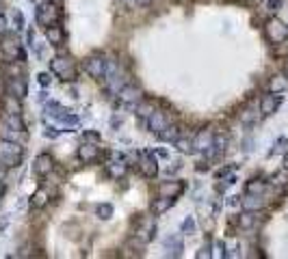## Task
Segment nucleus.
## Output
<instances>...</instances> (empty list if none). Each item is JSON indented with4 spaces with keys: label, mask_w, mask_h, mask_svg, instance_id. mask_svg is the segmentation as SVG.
<instances>
[{
    "label": "nucleus",
    "mask_w": 288,
    "mask_h": 259,
    "mask_svg": "<svg viewBox=\"0 0 288 259\" xmlns=\"http://www.w3.org/2000/svg\"><path fill=\"white\" fill-rule=\"evenodd\" d=\"M256 221H258V212H249V209H245V212L238 216V227L245 229V231H249V229H254Z\"/></svg>",
    "instance_id": "25"
},
{
    "label": "nucleus",
    "mask_w": 288,
    "mask_h": 259,
    "mask_svg": "<svg viewBox=\"0 0 288 259\" xmlns=\"http://www.w3.org/2000/svg\"><path fill=\"white\" fill-rule=\"evenodd\" d=\"M7 93H11L15 97H20V100H24V97L28 95V87H26V76H18V78H7Z\"/></svg>",
    "instance_id": "14"
},
{
    "label": "nucleus",
    "mask_w": 288,
    "mask_h": 259,
    "mask_svg": "<svg viewBox=\"0 0 288 259\" xmlns=\"http://www.w3.org/2000/svg\"><path fill=\"white\" fill-rule=\"evenodd\" d=\"M134 236H137V240L141 242V244H148V242L156 236V223H154V218H152V216H141Z\"/></svg>",
    "instance_id": "9"
},
{
    "label": "nucleus",
    "mask_w": 288,
    "mask_h": 259,
    "mask_svg": "<svg viewBox=\"0 0 288 259\" xmlns=\"http://www.w3.org/2000/svg\"><path fill=\"white\" fill-rule=\"evenodd\" d=\"M46 136H48V139H57V136H59V132H54V130L50 132V127H48V130H46Z\"/></svg>",
    "instance_id": "43"
},
{
    "label": "nucleus",
    "mask_w": 288,
    "mask_h": 259,
    "mask_svg": "<svg viewBox=\"0 0 288 259\" xmlns=\"http://www.w3.org/2000/svg\"><path fill=\"white\" fill-rule=\"evenodd\" d=\"M7 171H9V168H7V166L3 164V162H0V182H3L5 177H7Z\"/></svg>",
    "instance_id": "41"
},
{
    "label": "nucleus",
    "mask_w": 288,
    "mask_h": 259,
    "mask_svg": "<svg viewBox=\"0 0 288 259\" xmlns=\"http://www.w3.org/2000/svg\"><path fill=\"white\" fill-rule=\"evenodd\" d=\"M175 145V149L182 151V153H193V139H187V136H178V139L173 141Z\"/></svg>",
    "instance_id": "31"
},
{
    "label": "nucleus",
    "mask_w": 288,
    "mask_h": 259,
    "mask_svg": "<svg viewBox=\"0 0 288 259\" xmlns=\"http://www.w3.org/2000/svg\"><path fill=\"white\" fill-rule=\"evenodd\" d=\"M50 71L57 78L61 80H76L78 76V69H76V63L69 59V56H54V59L50 61Z\"/></svg>",
    "instance_id": "4"
},
{
    "label": "nucleus",
    "mask_w": 288,
    "mask_h": 259,
    "mask_svg": "<svg viewBox=\"0 0 288 259\" xmlns=\"http://www.w3.org/2000/svg\"><path fill=\"white\" fill-rule=\"evenodd\" d=\"M156 136H158V139H161V141H165V143H173V141L180 136V130L175 127V125H171V123H169L167 127H163L161 132L156 134Z\"/></svg>",
    "instance_id": "29"
},
{
    "label": "nucleus",
    "mask_w": 288,
    "mask_h": 259,
    "mask_svg": "<svg viewBox=\"0 0 288 259\" xmlns=\"http://www.w3.org/2000/svg\"><path fill=\"white\" fill-rule=\"evenodd\" d=\"M254 119H256V112H254V110H245V115H243V121H245V123H251Z\"/></svg>",
    "instance_id": "37"
},
{
    "label": "nucleus",
    "mask_w": 288,
    "mask_h": 259,
    "mask_svg": "<svg viewBox=\"0 0 288 259\" xmlns=\"http://www.w3.org/2000/svg\"><path fill=\"white\" fill-rule=\"evenodd\" d=\"M5 32H7V20H5V15L0 13V37H3Z\"/></svg>",
    "instance_id": "38"
},
{
    "label": "nucleus",
    "mask_w": 288,
    "mask_h": 259,
    "mask_svg": "<svg viewBox=\"0 0 288 259\" xmlns=\"http://www.w3.org/2000/svg\"><path fill=\"white\" fill-rule=\"evenodd\" d=\"M13 24H15V28H18V30L24 28V15H22V11H13Z\"/></svg>",
    "instance_id": "35"
},
{
    "label": "nucleus",
    "mask_w": 288,
    "mask_h": 259,
    "mask_svg": "<svg viewBox=\"0 0 288 259\" xmlns=\"http://www.w3.org/2000/svg\"><path fill=\"white\" fill-rule=\"evenodd\" d=\"M35 3H39V0H35Z\"/></svg>",
    "instance_id": "48"
},
{
    "label": "nucleus",
    "mask_w": 288,
    "mask_h": 259,
    "mask_svg": "<svg viewBox=\"0 0 288 259\" xmlns=\"http://www.w3.org/2000/svg\"><path fill=\"white\" fill-rule=\"evenodd\" d=\"M139 3H143V5H148V3H152V0H139Z\"/></svg>",
    "instance_id": "46"
},
{
    "label": "nucleus",
    "mask_w": 288,
    "mask_h": 259,
    "mask_svg": "<svg viewBox=\"0 0 288 259\" xmlns=\"http://www.w3.org/2000/svg\"><path fill=\"white\" fill-rule=\"evenodd\" d=\"M169 123H171V119L167 117V112H165V110H154V115L148 119V125H150V130H152L154 134H158L163 127H167Z\"/></svg>",
    "instance_id": "18"
},
{
    "label": "nucleus",
    "mask_w": 288,
    "mask_h": 259,
    "mask_svg": "<svg viewBox=\"0 0 288 259\" xmlns=\"http://www.w3.org/2000/svg\"><path fill=\"white\" fill-rule=\"evenodd\" d=\"M3 112H9V115H22V104L20 97H15L11 93H7L3 97Z\"/></svg>",
    "instance_id": "21"
},
{
    "label": "nucleus",
    "mask_w": 288,
    "mask_h": 259,
    "mask_svg": "<svg viewBox=\"0 0 288 259\" xmlns=\"http://www.w3.org/2000/svg\"><path fill=\"white\" fill-rule=\"evenodd\" d=\"M78 158H81L85 164H93V162H98V158H100V147L93 143H83V147L78 149Z\"/></svg>",
    "instance_id": "16"
},
{
    "label": "nucleus",
    "mask_w": 288,
    "mask_h": 259,
    "mask_svg": "<svg viewBox=\"0 0 288 259\" xmlns=\"http://www.w3.org/2000/svg\"><path fill=\"white\" fill-rule=\"evenodd\" d=\"M182 192H185V184L182 182H163L158 186V194H163V197L178 199Z\"/></svg>",
    "instance_id": "19"
},
{
    "label": "nucleus",
    "mask_w": 288,
    "mask_h": 259,
    "mask_svg": "<svg viewBox=\"0 0 288 259\" xmlns=\"http://www.w3.org/2000/svg\"><path fill=\"white\" fill-rule=\"evenodd\" d=\"M265 35L271 44H284L286 39H288V26L282 22V20H277V18H271L267 24H265Z\"/></svg>",
    "instance_id": "5"
},
{
    "label": "nucleus",
    "mask_w": 288,
    "mask_h": 259,
    "mask_svg": "<svg viewBox=\"0 0 288 259\" xmlns=\"http://www.w3.org/2000/svg\"><path fill=\"white\" fill-rule=\"evenodd\" d=\"M165 248H167V255L171 257H180L182 250H185V244H182V238L180 236H169L165 240Z\"/></svg>",
    "instance_id": "23"
},
{
    "label": "nucleus",
    "mask_w": 288,
    "mask_h": 259,
    "mask_svg": "<svg viewBox=\"0 0 288 259\" xmlns=\"http://www.w3.org/2000/svg\"><path fill=\"white\" fill-rule=\"evenodd\" d=\"M113 216V205L104 203V205H98V218H111Z\"/></svg>",
    "instance_id": "33"
},
{
    "label": "nucleus",
    "mask_w": 288,
    "mask_h": 259,
    "mask_svg": "<svg viewBox=\"0 0 288 259\" xmlns=\"http://www.w3.org/2000/svg\"><path fill=\"white\" fill-rule=\"evenodd\" d=\"M85 139H89V141H98V139H100V136H98V134H95V132H87V134H85Z\"/></svg>",
    "instance_id": "42"
},
{
    "label": "nucleus",
    "mask_w": 288,
    "mask_h": 259,
    "mask_svg": "<svg viewBox=\"0 0 288 259\" xmlns=\"http://www.w3.org/2000/svg\"><path fill=\"white\" fill-rule=\"evenodd\" d=\"M286 145H288V141H286V139H279V141L275 143V149H273V153H275V151H279V149H284Z\"/></svg>",
    "instance_id": "40"
},
{
    "label": "nucleus",
    "mask_w": 288,
    "mask_h": 259,
    "mask_svg": "<svg viewBox=\"0 0 288 259\" xmlns=\"http://www.w3.org/2000/svg\"><path fill=\"white\" fill-rule=\"evenodd\" d=\"M0 56L5 59V63H9V61H22L24 63L26 61V52H24L18 35L5 32L3 39H0Z\"/></svg>",
    "instance_id": "2"
},
{
    "label": "nucleus",
    "mask_w": 288,
    "mask_h": 259,
    "mask_svg": "<svg viewBox=\"0 0 288 259\" xmlns=\"http://www.w3.org/2000/svg\"><path fill=\"white\" fill-rule=\"evenodd\" d=\"M210 255H212V253H210V244H206V246L202 248V253H197L199 259H202V257H210Z\"/></svg>",
    "instance_id": "39"
},
{
    "label": "nucleus",
    "mask_w": 288,
    "mask_h": 259,
    "mask_svg": "<svg viewBox=\"0 0 288 259\" xmlns=\"http://www.w3.org/2000/svg\"><path fill=\"white\" fill-rule=\"evenodd\" d=\"M282 102H284V97H282V95H279V93H271V91H269V93L260 100V115H262V117H271L279 106H282Z\"/></svg>",
    "instance_id": "12"
},
{
    "label": "nucleus",
    "mask_w": 288,
    "mask_h": 259,
    "mask_svg": "<svg viewBox=\"0 0 288 259\" xmlns=\"http://www.w3.org/2000/svg\"><path fill=\"white\" fill-rule=\"evenodd\" d=\"M37 80H39V84H42V87H48V84H50V74H39Z\"/></svg>",
    "instance_id": "36"
},
{
    "label": "nucleus",
    "mask_w": 288,
    "mask_h": 259,
    "mask_svg": "<svg viewBox=\"0 0 288 259\" xmlns=\"http://www.w3.org/2000/svg\"><path fill=\"white\" fill-rule=\"evenodd\" d=\"M3 197H5V186H3V182H0V201H3Z\"/></svg>",
    "instance_id": "44"
},
{
    "label": "nucleus",
    "mask_w": 288,
    "mask_h": 259,
    "mask_svg": "<svg viewBox=\"0 0 288 259\" xmlns=\"http://www.w3.org/2000/svg\"><path fill=\"white\" fill-rule=\"evenodd\" d=\"M284 168H286V171H288V153H286V156H284Z\"/></svg>",
    "instance_id": "45"
},
{
    "label": "nucleus",
    "mask_w": 288,
    "mask_h": 259,
    "mask_svg": "<svg viewBox=\"0 0 288 259\" xmlns=\"http://www.w3.org/2000/svg\"><path fill=\"white\" fill-rule=\"evenodd\" d=\"M117 100H119V104H122L124 108H137V104L143 100V97H141V89L137 84L128 82L122 91L117 93Z\"/></svg>",
    "instance_id": "8"
},
{
    "label": "nucleus",
    "mask_w": 288,
    "mask_h": 259,
    "mask_svg": "<svg viewBox=\"0 0 288 259\" xmlns=\"http://www.w3.org/2000/svg\"><path fill=\"white\" fill-rule=\"evenodd\" d=\"M139 171L143 177H148V180H152V177H156L158 173V162L154 158V153L152 151H141L139 153Z\"/></svg>",
    "instance_id": "10"
},
{
    "label": "nucleus",
    "mask_w": 288,
    "mask_h": 259,
    "mask_svg": "<svg viewBox=\"0 0 288 259\" xmlns=\"http://www.w3.org/2000/svg\"><path fill=\"white\" fill-rule=\"evenodd\" d=\"M137 117L143 121V123H148V119L154 115V110H156V106H154V102L152 100H141L139 104H137Z\"/></svg>",
    "instance_id": "22"
},
{
    "label": "nucleus",
    "mask_w": 288,
    "mask_h": 259,
    "mask_svg": "<svg viewBox=\"0 0 288 259\" xmlns=\"http://www.w3.org/2000/svg\"><path fill=\"white\" fill-rule=\"evenodd\" d=\"M61 20V11L52 3H39L37 5V24L39 26H50Z\"/></svg>",
    "instance_id": "6"
},
{
    "label": "nucleus",
    "mask_w": 288,
    "mask_h": 259,
    "mask_svg": "<svg viewBox=\"0 0 288 259\" xmlns=\"http://www.w3.org/2000/svg\"><path fill=\"white\" fill-rule=\"evenodd\" d=\"M265 190H267V182L260 180V177H254V180H249L245 186L247 194H265Z\"/></svg>",
    "instance_id": "27"
},
{
    "label": "nucleus",
    "mask_w": 288,
    "mask_h": 259,
    "mask_svg": "<svg viewBox=\"0 0 288 259\" xmlns=\"http://www.w3.org/2000/svg\"><path fill=\"white\" fill-rule=\"evenodd\" d=\"M46 39H48V44L54 46V48L63 46V41H65V30L59 26V22L57 24H50V26H46Z\"/></svg>",
    "instance_id": "17"
},
{
    "label": "nucleus",
    "mask_w": 288,
    "mask_h": 259,
    "mask_svg": "<svg viewBox=\"0 0 288 259\" xmlns=\"http://www.w3.org/2000/svg\"><path fill=\"white\" fill-rule=\"evenodd\" d=\"M265 207V199L262 194H247L243 199V209H249V212H258V209Z\"/></svg>",
    "instance_id": "24"
},
{
    "label": "nucleus",
    "mask_w": 288,
    "mask_h": 259,
    "mask_svg": "<svg viewBox=\"0 0 288 259\" xmlns=\"http://www.w3.org/2000/svg\"><path fill=\"white\" fill-rule=\"evenodd\" d=\"M48 199H50V197H48V192L44 188H39L33 197H30V207H33V209H42L48 203Z\"/></svg>",
    "instance_id": "30"
},
{
    "label": "nucleus",
    "mask_w": 288,
    "mask_h": 259,
    "mask_svg": "<svg viewBox=\"0 0 288 259\" xmlns=\"http://www.w3.org/2000/svg\"><path fill=\"white\" fill-rule=\"evenodd\" d=\"M102 82H104V89H106L111 95H117L128 82H130V80H128V74L122 69V65H119L117 61H109L106 74H104Z\"/></svg>",
    "instance_id": "1"
},
{
    "label": "nucleus",
    "mask_w": 288,
    "mask_h": 259,
    "mask_svg": "<svg viewBox=\"0 0 288 259\" xmlns=\"http://www.w3.org/2000/svg\"><path fill=\"white\" fill-rule=\"evenodd\" d=\"M214 136H217V134H214V130H212V127H202V130H199V132L195 134V139H193V149L206 153L208 149L212 147Z\"/></svg>",
    "instance_id": "11"
},
{
    "label": "nucleus",
    "mask_w": 288,
    "mask_h": 259,
    "mask_svg": "<svg viewBox=\"0 0 288 259\" xmlns=\"http://www.w3.org/2000/svg\"><path fill=\"white\" fill-rule=\"evenodd\" d=\"M0 139H7V141H18V143H22L26 136L24 134H20V132H15V130H11L9 125H5L3 121H0Z\"/></svg>",
    "instance_id": "28"
},
{
    "label": "nucleus",
    "mask_w": 288,
    "mask_h": 259,
    "mask_svg": "<svg viewBox=\"0 0 288 259\" xmlns=\"http://www.w3.org/2000/svg\"><path fill=\"white\" fill-rule=\"evenodd\" d=\"M52 168H54V160L48 156V153H39V156L35 158V162H33V173H35L37 177L50 175Z\"/></svg>",
    "instance_id": "15"
},
{
    "label": "nucleus",
    "mask_w": 288,
    "mask_h": 259,
    "mask_svg": "<svg viewBox=\"0 0 288 259\" xmlns=\"http://www.w3.org/2000/svg\"><path fill=\"white\" fill-rule=\"evenodd\" d=\"M175 205V199H171V197H158V199H154L152 201V214L154 216H163L165 212H169V209Z\"/></svg>",
    "instance_id": "20"
},
{
    "label": "nucleus",
    "mask_w": 288,
    "mask_h": 259,
    "mask_svg": "<svg viewBox=\"0 0 288 259\" xmlns=\"http://www.w3.org/2000/svg\"><path fill=\"white\" fill-rule=\"evenodd\" d=\"M269 91L271 93H284L288 91V78L282 76V74H277L271 78V82H269Z\"/></svg>",
    "instance_id": "26"
},
{
    "label": "nucleus",
    "mask_w": 288,
    "mask_h": 259,
    "mask_svg": "<svg viewBox=\"0 0 288 259\" xmlns=\"http://www.w3.org/2000/svg\"><path fill=\"white\" fill-rule=\"evenodd\" d=\"M106 65H109V61L104 54H91L89 59L85 61V71L93 80H102L104 74H106Z\"/></svg>",
    "instance_id": "7"
},
{
    "label": "nucleus",
    "mask_w": 288,
    "mask_h": 259,
    "mask_svg": "<svg viewBox=\"0 0 288 259\" xmlns=\"http://www.w3.org/2000/svg\"><path fill=\"white\" fill-rule=\"evenodd\" d=\"M265 7H267V11H277V9H282V0H265Z\"/></svg>",
    "instance_id": "34"
},
{
    "label": "nucleus",
    "mask_w": 288,
    "mask_h": 259,
    "mask_svg": "<svg viewBox=\"0 0 288 259\" xmlns=\"http://www.w3.org/2000/svg\"><path fill=\"white\" fill-rule=\"evenodd\" d=\"M22 160H24V147H22V143L0 139V162H3L7 168L20 166Z\"/></svg>",
    "instance_id": "3"
},
{
    "label": "nucleus",
    "mask_w": 288,
    "mask_h": 259,
    "mask_svg": "<svg viewBox=\"0 0 288 259\" xmlns=\"http://www.w3.org/2000/svg\"><path fill=\"white\" fill-rule=\"evenodd\" d=\"M195 221H193V216H187L185 221H182V233H187V236H193L195 233Z\"/></svg>",
    "instance_id": "32"
},
{
    "label": "nucleus",
    "mask_w": 288,
    "mask_h": 259,
    "mask_svg": "<svg viewBox=\"0 0 288 259\" xmlns=\"http://www.w3.org/2000/svg\"><path fill=\"white\" fill-rule=\"evenodd\" d=\"M109 156L113 158V160L106 162V166H104V168H106V173H109V177H113V180H119V177H124V175H126V168H128L126 162H124V158L119 156V153H109Z\"/></svg>",
    "instance_id": "13"
},
{
    "label": "nucleus",
    "mask_w": 288,
    "mask_h": 259,
    "mask_svg": "<svg viewBox=\"0 0 288 259\" xmlns=\"http://www.w3.org/2000/svg\"><path fill=\"white\" fill-rule=\"evenodd\" d=\"M50 3H59V0H50Z\"/></svg>",
    "instance_id": "47"
}]
</instances>
